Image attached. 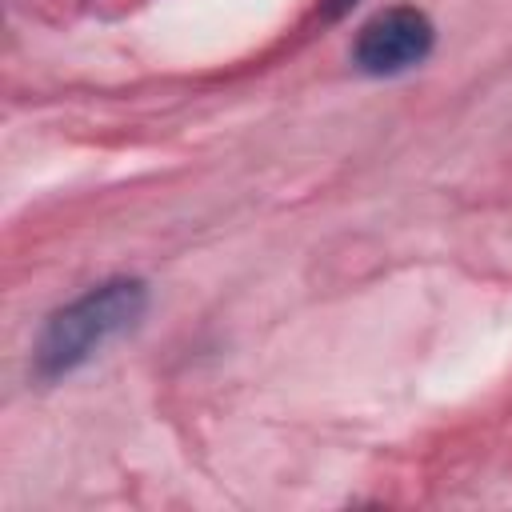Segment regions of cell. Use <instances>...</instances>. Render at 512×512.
<instances>
[{
	"label": "cell",
	"instance_id": "cell-1",
	"mask_svg": "<svg viewBox=\"0 0 512 512\" xmlns=\"http://www.w3.org/2000/svg\"><path fill=\"white\" fill-rule=\"evenodd\" d=\"M148 312V284L136 276H112L56 308L40 340L32 348V372L40 380H60L76 368H84L96 352H104L112 340L132 332L140 316Z\"/></svg>",
	"mask_w": 512,
	"mask_h": 512
},
{
	"label": "cell",
	"instance_id": "cell-2",
	"mask_svg": "<svg viewBox=\"0 0 512 512\" xmlns=\"http://www.w3.org/2000/svg\"><path fill=\"white\" fill-rule=\"evenodd\" d=\"M432 44H436L432 20L416 4H392L360 28L352 44V64L368 76H396L428 60Z\"/></svg>",
	"mask_w": 512,
	"mask_h": 512
},
{
	"label": "cell",
	"instance_id": "cell-3",
	"mask_svg": "<svg viewBox=\"0 0 512 512\" xmlns=\"http://www.w3.org/2000/svg\"><path fill=\"white\" fill-rule=\"evenodd\" d=\"M360 0H320V8H324V20H340L344 12H352Z\"/></svg>",
	"mask_w": 512,
	"mask_h": 512
}]
</instances>
